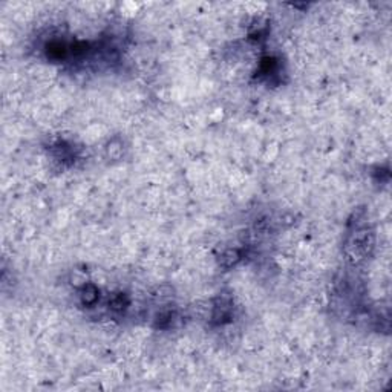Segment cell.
Returning a JSON list of instances; mask_svg holds the SVG:
<instances>
[{
    "label": "cell",
    "instance_id": "1",
    "mask_svg": "<svg viewBox=\"0 0 392 392\" xmlns=\"http://www.w3.org/2000/svg\"><path fill=\"white\" fill-rule=\"evenodd\" d=\"M374 247V236L368 227L355 224V227L349 231L346 239V254L352 262H358L365 259Z\"/></svg>",
    "mask_w": 392,
    "mask_h": 392
},
{
    "label": "cell",
    "instance_id": "2",
    "mask_svg": "<svg viewBox=\"0 0 392 392\" xmlns=\"http://www.w3.org/2000/svg\"><path fill=\"white\" fill-rule=\"evenodd\" d=\"M231 311H233V307H231V299L230 297H225V296H219L216 299V304L213 307V314H212V320L218 325H222L225 322L230 320L231 317Z\"/></svg>",
    "mask_w": 392,
    "mask_h": 392
},
{
    "label": "cell",
    "instance_id": "3",
    "mask_svg": "<svg viewBox=\"0 0 392 392\" xmlns=\"http://www.w3.org/2000/svg\"><path fill=\"white\" fill-rule=\"evenodd\" d=\"M100 297V291L95 285L92 284H84L81 290V300L84 305H94Z\"/></svg>",
    "mask_w": 392,
    "mask_h": 392
},
{
    "label": "cell",
    "instance_id": "4",
    "mask_svg": "<svg viewBox=\"0 0 392 392\" xmlns=\"http://www.w3.org/2000/svg\"><path fill=\"white\" fill-rule=\"evenodd\" d=\"M240 257H242V254H240L239 250L236 248H230V250H225L222 254H221V264L224 267H231V265H236Z\"/></svg>",
    "mask_w": 392,
    "mask_h": 392
},
{
    "label": "cell",
    "instance_id": "5",
    "mask_svg": "<svg viewBox=\"0 0 392 392\" xmlns=\"http://www.w3.org/2000/svg\"><path fill=\"white\" fill-rule=\"evenodd\" d=\"M109 307H110V310H113V311H123V310H126V308L129 307V299H127V296L123 294V293L115 294V296L110 299Z\"/></svg>",
    "mask_w": 392,
    "mask_h": 392
}]
</instances>
